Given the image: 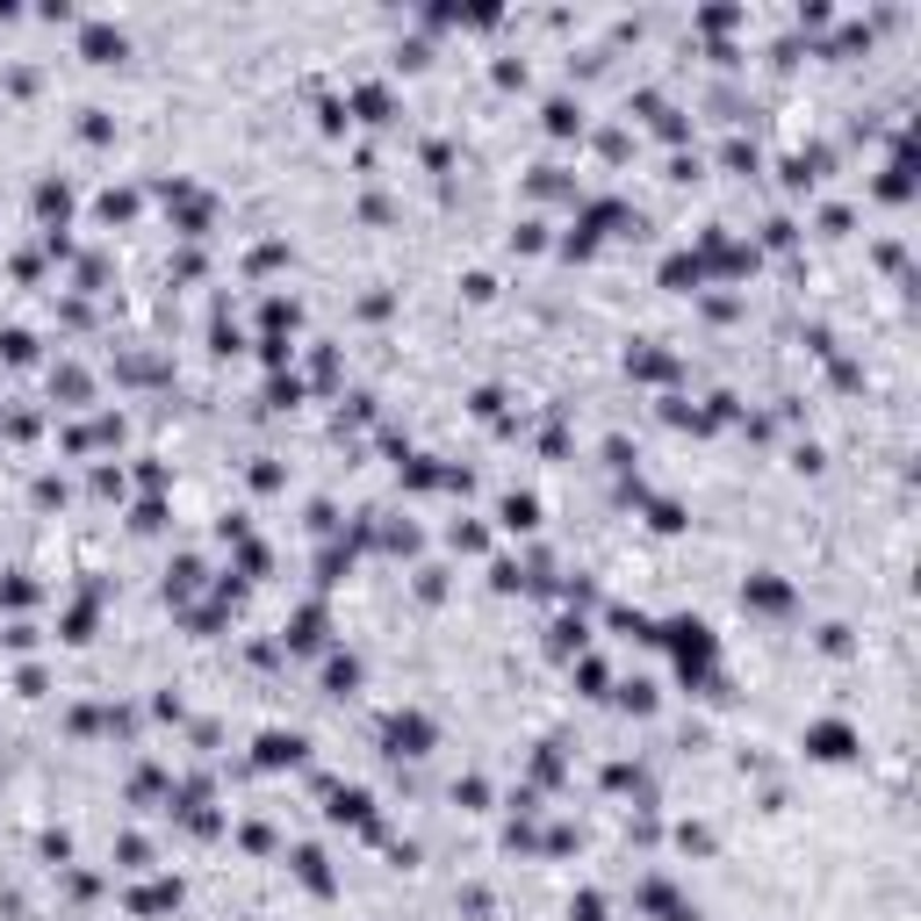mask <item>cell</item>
Returning <instances> with one entry per match:
<instances>
[{
  "instance_id": "obj_1",
  "label": "cell",
  "mask_w": 921,
  "mask_h": 921,
  "mask_svg": "<svg viewBox=\"0 0 921 921\" xmlns=\"http://www.w3.org/2000/svg\"><path fill=\"white\" fill-rule=\"evenodd\" d=\"M662 648H670V662H677V677L684 684H713V662H720V634L706 619H670L662 626Z\"/></svg>"
},
{
  "instance_id": "obj_2",
  "label": "cell",
  "mask_w": 921,
  "mask_h": 921,
  "mask_svg": "<svg viewBox=\"0 0 921 921\" xmlns=\"http://www.w3.org/2000/svg\"><path fill=\"white\" fill-rule=\"evenodd\" d=\"M800 748L814 756V764H857V748H864V734H857L850 720H814V728L800 734Z\"/></svg>"
},
{
  "instance_id": "obj_3",
  "label": "cell",
  "mask_w": 921,
  "mask_h": 921,
  "mask_svg": "<svg viewBox=\"0 0 921 921\" xmlns=\"http://www.w3.org/2000/svg\"><path fill=\"white\" fill-rule=\"evenodd\" d=\"M433 742H439V728L417 713V706H403V713L382 720V748H389V756H433Z\"/></svg>"
},
{
  "instance_id": "obj_4",
  "label": "cell",
  "mask_w": 921,
  "mask_h": 921,
  "mask_svg": "<svg viewBox=\"0 0 921 921\" xmlns=\"http://www.w3.org/2000/svg\"><path fill=\"white\" fill-rule=\"evenodd\" d=\"M80 58H87V66H116V58H130V29L108 22V15H87V22H80Z\"/></svg>"
},
{
  "instance_id": "obj_5",
  "label": "cell",
  "mask_w": 921,
  "mask_h": 921,
  "mask_svg": "<svg viewBox=\"0 0 921 921\" xmlns=\"http://www.w3.org/2000/svg\"><path fill=\"white\" fill-rule=\"evenodd\" d=\"M303 756H310V742H303L296 728H267L260 742H252V764L260 770H296Z\"/></svg>"
},
{
  "instance_id": "obj_6",
  "label": "cell",
  "mask_w": 921,
  "mask_h": 921,
  "mask_svg": "<svg viewBox=\"0 0 921 921\" xmlns=\"http://www.w3.org/2000/svg\"><path fill=\"white\" fill-rule=\"evenodd\" d=\"M158 194H166V209L180 216V231H188V238H202V231H209V216H216V202H209L202 188H188V180H166Z\"/></svg>"
},
{
  "instance_id": "obj_7",
  "label": "cell",
  "mask_w": 921,
  "mask_h": 921,
  "mask_svg": "<svg viewBox=\"0 0 921 921\" xmlns=\"http://www.w3.org/2000/svg\"><path fill=\"white\" fill-rule=\"evenodd\" d=\"M346 116L389 122V116H397V94H389V80H353V87H346Z\"/></svg>"
},
{
  "instance_id": "obj_8",
  "label": "cell",
  "mask_w": 921,
  "mask_h": 921,
  "mask_svg": "<svg viewBox=\"0 0 921 921\" xmlns=\"http://www.w3.org/2000/svg\"><path fill=\"white\" fill-rule=\"evenodd\" d=\"M742 605H748V612H792V583H784L778 569H756V576L742 583Z\"/></svg>"
},
{
  "instance_id": "obj_9",
  "label": "cell",
  "mask_w": 921,
  "mask_h": 921,
  "mask_svg": "<svg viewBox=\"0 0 921 921\" xmlns=\"http://www.w3.org/2000/svg\"><path fill=\"white\" fill-rule=\"evenodd\" d=\"M288 864H296V878H303V886L317 893V900H331V893H339V878H331V857L317 850V842H303V850L288 857Z\"/></svg>"
},
{
  "instance_id": "obj_10",
  "label": "cell",
  "mask_w": 921,
  "mask_h": 921,
  "mask_svg": "<svg viewBox=\"0 0 921 921\" xmlns=\"http://www.w3.org/2000/svg\"><path fill=\"white\" fill-rule=\"evenodd\" d=\"M626 375H634V382H670V375H677V361H670L656 339H641V346H626Z\"/></svg>"
},
{
  "instance_id": "obj_11",
  "label": "cell",
  "mask_w": 921,
  "mask_h": 921,
  "mask_svg": "<svg viewBox=\"0 0 921 921\" xmlns=\"http://www.w3.org/2000/svg\"><path fill=\"white\" fill-rule=\"evenodd\" d=\"M540 122H547V138H583V102H576V94H547V102H540Z\"/></svg>"
},
{
  "instance_id": "obj_12",
  "label": "cell",
  "mask_w": 921,
  "mask_h": 921,
  "mask_svg": "<svg viewBox=\"0 0 921 921\" xmlns=\"http://www.w3.org/2000/svg\"><path fill=\"white\" fill-rule=\"evenodd\" d=\"M36 216H44V238H58L72 216V188L66 180H36Z\"/></svg>"
},
{
  "instance_id": "obj_13",
  "label": "cell",
  "mask_w": 921,
  "mask_h": 921,
  "mask_svg": "<svg viewBox=\"0 0 921 921\" xmlns=\"http://www.w3.org/2000/svg\"><path fill=\"white\" fill-rule=\"evenodd\" d=\"M641 907H648V914H662V921H698L692 900H677V886H670V878H648V886H641Z\"/></svg>"
},
{
  "instance_id": "obj_14",
  "label": "cell",
  "mask_w": 921,
  "mask_h": 921,
  "mask_svg": "<svg viewBox=\"0 0 921 921\" xmlns=\"http://www.w3.org/2000/svg\"><path fill=\"white\" fill-rule=\"evenodd\" d=\"M324 692H331V698L361 692V656H346V648H331V656H324Z\"/></svg>"
},
{
  "instance_id": "obj_15",
  "label": "cell",
  "mask_w": 921,
  "mask_h": 921,
  "mask_svg": "<svg viewBox=\"0 0 921 921\" xmlns=\"http://www.w3.org/2000/svg\"><path fill=\"white\" fill-rule=\"evenodd\" d=\"M742 22H748V8H728V0H720V8H698L692 29H698V36H713V44H728V29H742Z\"/></svg>"
},
{
  "instance_id": "obj_16",
  "label": "cell",
  "mask_w": 921,
  "mask_h": 921,
  "mask_svg": "<svg viewBox=\"0 0 921 921\" xmlns=\"http://www.w3.org/2000/svg\"><path fill=\"white\" fill-rule=\"evenodd\" d=\"M497 519H505V533H533V526H540V497H533V489H511L505 505H497Z\"/></svg>"
},
{
  "instance_id": "obj_17",
  "label": "cell",
  "mask_w": 921,
  "mask_h": 921,
  "mask_svg": "<svg viewBox=\"0 0 921 921\" xmlns=\"http://www.w3.org/2000/svg\"><path fill=\"white\" fill-rule=\"evenodd\" d=\"M166 907H180V878H152L130 893V914H166Z\"/></svg>"
},
{
  "instance_id": "obj_18",
  "label": "cell",
  "mask_w": 921,
  "mask_h": 921,
  "mask_svg": "<svg viewBox=\"0 0 921 921\" xmlns=\"http://www.w3.org/2000/svg\"><path fill=\"white\" fill-rule=\"evenodd\" d=\"M281 641H288V648H324V605H303Z\"/></svg>"
},
{
  "instance_id": "obj_19",
  "label": "cell",
  "mask_w": 921,
  "mask_h": 921,
  "mask_svg": "<svg viewBox=\"0 0 921 921\" xmlns=\"http://www.w3.org/2000/svg\"><path fill=\"white\" fill-rule=\"evenodd\" d=\"M907 194H914V166H907V144H900L893 166L878 174V202H907Z\"/></svg>"
},
{
  "instance_id": "obj_20",
  "label": "cell",
  "mask_w": 921,
  "mask_h": 921,
  "mask_svg": "<svg viewBox=\"0 0 921 921\" xmlns=\"http://www.w3.org/2000/svg\"><path fill=\"white\" fill-rule=\"evenodd\" d=\"M698 281H706V267H698L692 252H670V260H662V288H677V296H692Z\"/></svg>"
},
{
  "instance_id": "obj_21",
  "label": "cell",
  "mask_w": 921,
  "mask_h": 921,
  "mask_svg": "<svg viewBox=\"0 0 921 921\" xmlns=\"http://www.w3.org/2000/svg\"><path fill=\"white\" fill-rule=\"evenodd\" d=\"M612 706H619V713H656V684H648V677L612 684Z\"/></svg>"
},
{
  "instance_id": "obj_22",
  "label": "cell",
  "mask_w": 921,
  "mask_h": 921,
  "mask_svg": "<svg viewBox=\"0 0 921 921\" xmlns=\"http://www.w3.org/2000/svg\"><path fill=\"white\" fill-rule=\"evenodd\" d=\"M591 648V626H583V612H562L555 619V656H583Z\"/></svg>"
},
{
  "instance_id": "obj_23",
  "label": "cell",
  "mask_w": 921,
  "mask_h": 921,
  "mask_svg": "<svg viewBox=\"0 0 921 921\" xmlns=\"http://www.w3.org/2000/svg\"><path fill=\"white\" fill-rule=\"evenodd\" d=\"M634 497H641V483H634ZM648 505V526H656V533H684V505L677 497H641Z\"/></svg>"
},
{
  "instance_id": "obj_24",
  "label": "cell",
  "mask_w": 921,
  "mask_h": 921,
  "mask_svg": "<svg viewBox=\"0 0 921 921\" xmlns=\"http://www.w3.org/2000/svg\"><path fill=\"white\" fill-rule=\"evenodd\" d=\"M720 166H728V174H756L764 158H756V144H748V138H728V144H720Z\"/></svg>"
},
{
  "instance_id": "obj_25",
  "label": "cell",
  "mask_w": 921,
  "mask_h": 921,
  "mask_svg": "<svg viewBox=\"0 0 921 921\" xmlns=\"http://www.w3.org/2000/svg\"><path fill=\"white\" fill-rule=\"evenodd\" d=\"M648 122H656V138H662V144H684V138H692V122H684V108H670V102H662Z\"/></svg>"
},
{
  "instance_id": "obj_26",
  "label": "cell",
  "mask_w": 921,
  "mask_h": 921,
  "mask_svg": "<svg viewBox=\"0 0 921 921\" xmlns=\"http://www.w3.org/2000/svg\"><path fill=\"white\" fill-rule=\"evenodd\" d=\"M0 353H8L15 367H29V361H36V339H29L22 324H8V331H0Z\"/></svg>"
},
{
  "instance_id": "obj_27",
  "label": "cell",
  "mask_w": 921,
  "mask_h": 921,
  "mask_svg": "<svg viewBox=\"0 0 921 921\" xmlns=\"http://www.w3.org/2000/svg\"><path fill=\"white\" fill-rule=\"evenodd\" d=\"M102 216H108V224H130V216H138V194H130V188H108L102 194Z\"/></svg>"
},
{
  "instance_id": "obj_28",
  "label": "cell",
  "mask_w": 921,
  "mask_h": 921,
  "mask_svg": "<svg viewBox=\"0 0 921 921\" xmlns=\"http://www.w3.org/2000/svg\"><path fill=\"white\" fill-rule=\"evenodd\" d=\"M288 403H303V382L296 375H274V382H267V411H288Z\"/></svg>"
},
{
  "instance_id": "obj_29",
  "label": "cell",
  "mask_w": 921,
  "mask_h": 921,
  "mask_svg": "<svg viewBox=\"0 0 921 921\" xmlns=\"http://www.w3.org/2000/svg\"><path fill=\"white\" fill-rule=\"evenodd\" d=\"M51 389L66 403H80V397H87V375H80V367H51Z\"/></svg>"
},
{
  "instance_id": "obj_30",
  "label": "cell",
  "mask_w": 921,
  "mask_h": 921,
  "mask_svg": "<svg viewBox=\"0 0 921 921\" xmlns=\"http://www.w3.org/2000/svg\"><path fill=\"white\" fill-rule=\"evenodd\" d=\"M80 138H87V144H108V138H116V122H108L102 108H80Z\"/></svg>"
},
{
  "instance_id": "obj_31",
  "label": "cell",
  "mask_w": 921,
  "mask_h": 921,
  "mask_svg": "<svg viewBox=\"0 0 921 921\" xmlns=\"http://www.w3.org/2000/svg\"><path fill=\"white\" fill-rule=\"evenodd\" d=\"M576 684H583V692L598 698V692L612 684V677H605V662H598V656H576Z\"/></svg>"
},
{
  "instance_id": "obj_32",
  "label": "cell",
  "mask_w": 921,
  "mask_h": 921,
  "mask_svg": "<svg viewBox=\"0 0 921 921\" xmlns=\"http://www.w3.org/2000/svg\"><path fill=\"white\" fill-rule=\"evenodd\" d=\"M94 634V598H80V605L66 612V641H87Z\"/></svg>"
},
{
  "instance_id": "obj_33",
  "label": "cell",
  "mask_w": 921,
  "mask_h": 921,
  "mask_svg": "<svg viewBox=\"0 0 921 921\" xmlns=\"http://www.w3.org/2000/svg\"><path fill=\"white\" fill-rule=\"evenodd\" d=\"M792 22H800L806 36H820V29H828V22H835V8H828V0H806V8H800V15H792Z\"/></svg>"
},
{
  "instance_id": "obj_34",
  "label": "cell",
  "mask_w": 921,
  "mask_h": 921,
  "mask_svg": "<svg viewBox=\"0 0 921 921\" xmlns=\"http://www.w3.org/2000/svg\"><path fill=\"white\" fill-rule=\"evenodd\" d=\"M569 921H605V893H576V900H569Z\"/></svg>"
},
{
  "instance_id": "obj_35",
  "label": "cell",
  "mask_w": 921,
  "mask_h": 921,
  "mask_svg": "<svg viewBox=\"0 0 921 921\" xmlns=\"http://www.w3.org/2000/svg\"><path fill=\"white\" fill-rule=\"evenodd\" d=\"M453 547H461V555H483V547H489V533H483V526H453Z\"/></svg>"
},
{
  "instance_id": "obj_36",
  "label": "cell",
  "mask_w": 921,
  "mask_h": 921,
  "mask_svg": "<svg viewBox=\"0 0 921 921\" xmlns=\"http://www.w3.org/2000/svg\"><path fill=\"white\" fill-rule=\"evenodd\" d=\"M489 80H497V87H526V58H497Z\"/></svg>"
},
{
  "instance_id": "obj_37",
  "label": "cell",
  "mask_w": 921,
  "mask_h": 921,
  "mask_svg": "<svg viewBox=\"0 0 921 921\" xmlns=\"http://www.w3.org/2000/svg\"><path fill=\"white\" fill-rule=\"evenodd\" d=\"M130 526H138V533H158V526H166V505H158V497H144V505H138V519H130Z\"/></svg>"
},
{
  "instance_id": "obj_38",
  "label": "cell",
  "mask_w": 921,
  "mask_h": 921,
  "mask_svg": "<svg viewBox=\"0 0 921 921\" xmlns=\"http://www.w3.org/2000/svg\"><path fill=\"white\" fill-rule=\"evenodd\" d=\"M29 598H36V583H22V576H8V583H0V605H29Z\"/></svg>"
},
{
  "instance_id": "obj_39",
  "label": "cell",
  "mask_w": 921,
  "mask_h": 921,
  "mask_svg": "<svg viewBox=\"0 0 921 921\" xmlns=\"http://www.w3.org/2000/svg\"><path fill=\"white\" fill-rule=\"evenodd\" d=\"M116 857H122V871H144V857H152V850H144L138 835H122V842H116Z\"/></svg>"
},
{
  "instance_id": "obj_40",
  "label": "cell",
  "mask_w": 921,
  "mask_h": 921,
  "mask_svg": "<svg viewBox=\"0 0 921 921\" xmlns=\"http://www.w3.org/2000/svg\"><path fill=\"white\" fill-rule=\"evenodd\" d=\"M425 58H433V44H425V36H411V44H397V66H425Z\"/></svg>"
},
{
  "instance_id": "obj_41",
  "label": "cell",
  "mask_w": 921,
  "mask_h": 921,
  "mask_svg": "<svg viewBox=\"0 0 921 921\" xmlns=\"http://www.w3.org/2000/svg\"><path fill=\"white\" fill-rule=\"evenodd\" d=\"M453 800H461V806H483L489 784H483V778H461V784H453Z\"/></svg>"
},
{
  "instance_id": "obj_42",
  "label": "cell",
  "mask_w": 921,
  "mask_h": 921,
  "mask_svg": "<svg viewBox=\"0 0 921 921\" xmlns=\"http://www.w3.org/2000/svg\"><path fill=\"white\" fill-rule=\"evenodd\" d=\"M469 411H475V417H497V411H505V397H497V389H475Z\"/></svg>"
},
{
  "instance_id": "obj_43",
  "label": "cell",
  "mask_w": 921,
  "mask_h": 921,
  "mask_svg": "<svg viewBox=\"0 0 921 921\" xmlns=\"http://www.w3.org/2000/svg\"><path fill=\"white\" fill-rule=\"evenodd\" d=\"M820 648H828V656H850V626H820Z\"/></svg>"
},
{
  "instance_id": "obj_44",
  "label": "cell",
  "mask_w": 921,
  "mask_h": 921,
  "mask_svg": "<svg viewBox=\"0 0 921 921\" xmlns=\"http://www.w3.org/2000/svg\"><path fill=\"white\" fill-rule=\"evenodd\" d=\"M511 245H526V252H540V245H547V224H540V216H533V224H519V238H511Z\"/></svg>"
},
{
  "instance_id": "obj_45",
  "label": "cell",
  "mask_w": 921,
  "mask_h": 921,
  "mask_svg": "<svg viewBox=\"0 0 921 921\" xmlns=\"http://www.w3.org/2000/svg\"><path fill=\"white\" fill-rule=\"evenodd\" d=\"M94 489H102V497H122V469H108V461H102V469H94Z\"/></svg>"
},
{
  "instance_id": "obj_46",
  "label": "cell",
  "mask_w": 921,
  "mask_h": 921,
  "mask_svg": "<svg viewBox=\"0 0 921 921\" xmlns=\"http://www.w3.org/2000/svg\"><path fill=\"white\" fill-rule=\"evenodd\" d=\"M0 641H8V648H29V641H36V626H29V619H8V634H0Z\"/></svg>"
},
{
  "instance_id": "obj_47",
  "label": "cell",
  "mask_w": 921,
  "mask_h": 921,
  "mask_svg": "<svg viewBox=\"0 0 921 921\" xmlns=\"http://www.w3.org/2000/svg\"><path fill=\"white\" fill-rule=\"evenodd\" d=\"M461 288H469V303H489V296H497V281H489V274H469Z\"/></svg>"
},
{
  "instance_id": "obj_48",
  "label": "cell",
  "mask_w": 921,
  "mask_h": 921,
  "mask_svg": "<svg viewBox=\"0 0 921 921\" xmlns=\"http://www.w3.org/2000/svg\"><path fill=\"white\" fill-rule=\"evenodd\" d=\"M764 245H778V252H784V245H792V224H784V216H770V224H764Z\"/></svg>"
},
{
  "instance_id": "obj_49",
  "label": "cell",
  "mask_w": 921,
  "mask_h": 921,
  "mask_svg": "<svg viewBox=\"0 0 921 921\" xmlns=\"http://www.w3.org/2000/svg\"><path fill=\"white\" fill-rule=\"evenodd\" d=\"M8 22H22V8H15V0H0V29H8Z\"/></svg>"
}]
</instances>
